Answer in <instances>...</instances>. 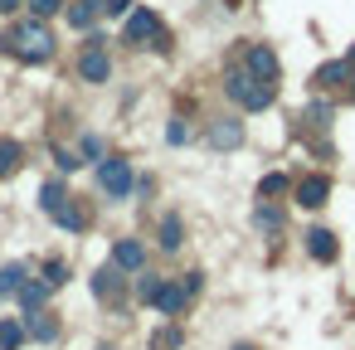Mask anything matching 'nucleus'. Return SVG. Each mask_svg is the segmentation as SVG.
I'll list each match as a JSON object with an SVG mask.
<instances>
[{
  "mask_svg": "<svg viewBox=\"0 0 355 350\" xmlns=\"http://www.w3.org/2000/svg\"><path fill=\"white\" fill-rule=\"evenodd\" d=\"M0 54H15L20 64H49L54 59V35L44 20H25L10 35H0Z\"/></svg>",
  "mask_w": 355,
  "mask_h": 350,
  "instance_id": "nucleus-1",
  "label": "nucleus"
},
{
  "mask_svg": "<svg viewBox=\"0 0 355 350\" xmlns=\"http://www.w3.org/2000/svg\"><path fill=\"white\" fill-rule=\"evenodd\" d=\"M224 93H229V103H239L243 112H268V107H272V98H277V83L253 78L248 69H229Z\"/></svg>",
  "mask_w": 355,
  "mask_h": 350,
  "instance_id": "nucleus-2",
  "label": "nucleus"
},
{
  "mask_svg": "<svg viewBox=\"0 0 355 350\" xmlns=\"http://www.w3.org/2000/svg\"><path fill=\"white\" fill-rule=\"evenodd\" d=\"M98 185H103V195H107V200H127V195H132V185H137L132 161H122V156H103V161H98Z\"/></svg>",
  "mask_w": 355,
  "mask_h": 350,
  "instance_id": "nucleus-3",
  "label": "nucleus"
},
{
  "mask_svg": "<svg viewBox=\"0 0 355 350\" xmlns=\"http://www.w3.org/2000/svg\"><path fill=\"white\" fill-rule=\"evenodd\" d=\"M78 78L83 83H107L112 78V59H107V40L103 35H88V44L78 54Z\"/></svg>",
  "mask_w": 355,
  "mask_h": 350,
  "instance_id": "nucleus-4",
  "label": "nucleus"
},
{
  "mask_svg": "<svg viewBox=\"0 0 355 350\" xmlns=\"http://www.w3.org/2000/svg\"><path fill=\"white\" fill-rule=\"evenodd\" d=\"M122 40H127L132 49H151V44L161 40V20H156V10L137 6V10L127 15V30H122Z\"/></svg>",
  "mask_w": 355,
  "mask_h": 350,
  "instance_id": "nucleus-5",
  "label": "nucleus"
},
{
  "mask_svg": "<svg viewBox=\"0 0 355 350\" xmlns=\"http://www.w3.org/2000/svg\"><path fill=\"white\" fill-rule=\"evenodd\" d=\"M205 146H209V151H234V146H243V122L214 117V122L205 127Z\"/></svg>",
  "mask_w": 355,
  "mask_h": 350,
  "instance_id": "nucleus-6",
  "label": "nucleus"
},
{
  "mask_svg": "<svg viewBox=\"0 0 355 350\" xmlns=\"http://www.w3.org/2000/svg\"><path fill=\"white\" fill-rule=\"evenodd\" d=\"M243 69L253 78H268V83H277V73H282V64H277V54L268 44H243Z\"/></svg>",
  "mask_w": 355,
  "mask_h": 350,
  "instance_id": "nucleus-7",
  "label": "nucleus"
},
{
  "mask_svg": "<svg viewBox=\"0 0 355 350\" xmlns=\"http://www.w3.org/2000/svg\"><path fill=\"white\" fill-rule=\"evenodd\" d=\"M326 195H331V180H326V175H302L297 190H292V200H297L302 209H321Z\"/></svg>",
  "mask_w": 355,
  "mask_h": 350,
  "instance_id": "nucleus-8",
  "label": "nucleus"
},
{
  "mask_svg": "<svg viewBox=\"0 0 355 350\" xmlns=\"http://www.w3.org/2000/svg\"><path fill=\"white\" fill-rule=\"evenodd\" d=\"M112 268H122V272H141V268H146V243H141V238H117V248H112Z\"/></svg>",
  "mask_w": 355,
  "mask_h": 350,
  "instance_id": "nucleus-9",
  "label": "nucleus"
},
{
  "mask_svg": "<svg viewBox=\"0 0 355 350\" xmlns=\"http://www.w3.org/2000/svg\"><path fill=\"white\" fill-rule=\"evenodd\" d=\"M93 297L107 301V306L122 301V268H98V272H93Z\"/></svg>",
  "mask_w": 355,
  "mask_h": 350,
  "instance_id": "nucleus-10",
  "label": "nucleus"
},
{
  "mask_svg": "<svg viewBox=\"0 0 355 350\" xmlns=\"http://www.w3.org/2000/svg\"><path fill=\"white\" fill-rule=\"evenodd\" d=\"M185 301H190V292H185V282H161V292H156V311L161 316H180L185 311Z\"/></svg>",
  "mask_w": 355,
  "mask_h": 350,
  "instance_id": "nucleus-11",
  "label": "nucleus"
},
{
  "mask_svg": "<svg viewBox=\"0 0 355 350\" xmlns=\"http://www.w3.org/2000/svg\"><path fill=\"white\" fill-rule=\"evenodd\" d=\"M345 78H350V64H345V59H331V64H321V69H316L311 88H316V93H331V88H340Z\"/></svg>",
  "mask_w": 355,
  "mask_h": 350,
  "instance_id": "nucleus-12",
  "label": "nucleus"
},
{
  "mask_svg": "<svg viewBox=\"0 0 355 350\" xmlns=\"http://www.w3.org/2000/svg\"><path fill=\"white\" fill-rule=\"evenodd\" d=\"M306 253L316 263H336V234L331 229H306Z\"/></svg>",
  "mask_w": 355,
  "mask_h": 350,
  "instance_id": "nucleus-13",
  "label": "nucleus"
},
{
  "mask_svg": "<svg viewBox=\"0 0 355 350\" xmlns=\"http://www.w3.org/2000/svg\"><path fill=\"white\" fill-rule=\"evenodd\" d=\"M25 331H30L35 340H44V345L59 340V321H54L49 311H25Z\"/></svg>",
  "mask_w": 355,
  "mask_h": 350,
  "instance_id": "nucleus-14",
  "label": "nucleus"
},
{
  "mask_svg": "<svg viewBox=\"0 0 355 350\" xmlns=\"http://www.w3.org/2000/svg\"><path fill=\"white\" fill-rule=\"evenodd\" d=\"M25 282H30V268H25V263H6V268H0V301H6V297H20Z\"/></svg>",
  "mask_w": 355,
  "mask_h": 350,
  "instance_id": "nucleus-15",
  "label": "nucleus"
},
{
  "mask_svg": "<svg viewBox=\"0 0 355 350\" xmlns=\"http://www.w3.org/2000/svg\"><path fill=\"white\" fill-rule=\"evenodd\" d=\"M64 204H69V190H64V180H44V185H40V209L54 219Z\"/></svg>",
  "mask_w": 355,
  "mask_h": 350,
  "instance_id": "nucleus-16",
  "label": "nucleus"
},
{
  "mask_svg": "<svg viewBox=\"0 0 355 350\" xmlns=\"http://www.w3.org/2000/svg\"><path fill=\"white\" fill-rule=\"evenodd\" d=\"M54 224H59V229H69V234H83V229H88V209H83V204H73V195H69V204L54 214Z\"/></svg>",
  "mask_w": 355,
  "mask_h": 350,
  "instance_id": "nucleus-17",
  "label": "nucleus"
},
{
  "mask_svg": "<svg viewBox=\"0 0 355 350\" xmlns=\"http://www.w3.org/2000/svg\"><path fill=\"white\" fill-rule=\"evenodd\" d=\"M253 229L258 234H282V209L277 204H258L253 209Z\"/></svg>",
  "mask_w": 355,
  "mask_h": 350,
  "instance_id": "nucleus-18",
  "label": "nucleus"
},
{
  "mask_svg": "<svg viewBox=\"0 0 355 350\" xmlns=\"http://www.w3.org/2000/svg\"><path fill=\"white\" fill-rule=\"evenodd\" d=\"M180 243H185V224H180V214H166V219H161V248L175 253Z\"/></svg>",
  "mask_w": 355,
  "mask_h": 350,
  "instance_id": "nucleus-19",
  "label": "nucleus"
},
{
  "mask_svg": "<svg viewBox=\"0 0 355 350\" xmlns=\"http://www.w3.org/2000/svg\"><path fill=\"white\" fill-rule=\"evenodd\" d=\"M49 292H54L49 282H25V287H20V306H25V311H44Z\"/></svg>",
  "mask_w": 355,
  "mask_h": 350,
  "instance_id": "nucleus-20",
  "label": "nucleus"
},
{
  "mask_svg": "<svg viewBox=\"0 0 355 350\" xmlns=\"http://www.w3.org/2000/svg\"><path fill=\"white\" fill-rule=\"evenodd\" d=\"M20 161H25V146H20V141H0V180L15 175V170H20Z\"/></svg>",
  "mask_w": 355,
  "mask_h": 350,
  "instance_id": "nucleus-21",
  "label": "nucleus"
},
{
  "mask_svg": "<svg viewBox=\"0 0 355 350\" xmlns=\"http://www.w3.org/2000/svg\"><path fill=\"white\" fill-rule=\"evenodd\" d=\"M287 185H292V180H287L282 170H268V175L258 180V200H277V195H287Z\"/></svg>",
  "mask_w": 355,
  "mask_h": 350,
  "instance_id": "nucleus-22",
  "label": "nucleus"
},
{
  "mask_svg": "<svg viewBox=\"0 0 355 350\" xmlns=\"http://www.w3.org/2000/svg\"><path fill=\"white\" fill-rule=\"evenodd\" d=\"M25 335H30V331H25L20 321H0V350H20Z\"/></svg>",
  "mask_w": 355,
  "mask_h": 350,
  "instance_id": "nucleus-23",
  "label": "nucleus"
},
{
  "mask_svg": "<svg viewBox=\"0 0 355 350\" xmlns=\"http://www.w3.org/2000/svg\"><path fill=\"white\" fill-rule=\"evenodd\" d=\"M93 20H98V10L88 6V0H73V6H69V25L73 30H93Z\"/></svg>",
  "mask_w": 355,
  "mask_h": 350,
  "instance_id": "nucleus-24",
  "label": "nucleus"
},
{
  "mask_svg": "<svg viewBox=\"0 0 355 350\" xmlns=\"http://www.w3.org/2000/svg\"><path fill=\"white\" fill-rule=\"evenodd\" d=\"M185 345V335L175 331V326H161L156 335H151V350H180Z\"/></svg>",
  "mask_w": 355,
  "mask_h": 350,
  "instance_id": "nucleus-25",
  "label": "nucleus"
},
{
  "mask_svg": "<svg viewBox=\"0 0 355 350\" xmlns=\"http://www.w3.org/2000/svg\"><path fill=\"white\" fill-rule=\"evenodd\" d=\"M78 156H83V161H103V156H107V146H103V137H93V132H88V137L78 141Z\"/></svg>",
  "mask_w": 355,
  "mask_h": 350,
  "instance_id": "nucleus-26",
  "label": "nucleus"
},
{
  "mask_svg": "<svg viewBox=\"0 0 355 350\" xmlns=\"http://www.w3.org/2000/svg\"><path fill=\"white\" fill-rule=\"evenodd\" d=\"M44 282H49V287H64V282H69V263H64V258H49V263H44Z\"/></svg>",
  "mask_w": 355,
  "mask_h": 350,
  "instance_id": "nucleus-27",
  "label": "nucleus"
},
{
  "mask_svg": "<svg viewBox=\"0 0 355 350\" xmlns=\"http://www.w3.org/2000/svg\"><path fill=\"white\" fill-rule=\"evenodd\" d=\"M25 6H30V15H35V20H49V15H59V10H64V0H25Z\"/></svg>",
  "mask_w": 355,
  "mask_h": 350,
  "instance_id": "nucleus-28",
  "label": "nucleus"
},
{
  "mask_svg": "<svg viewBox=\"0 0 355 350\" xmlns=\"http://www.w3.org/2000/svg\"><path fill=\"white\" fill-rule=\"evenodd\" d=\"M306 122H311V127H326V122H331V103H321V98L306 103Z\"/></svg>",
  "mask_w": 355,
  "mask_h": 350,
  "instance_id": "nucleus-29",
  "label": "nucleus"
},
{
  "mask_svg": "<svg viewBox=\"0 0 355 350\" xmlns=\"http://www.w3.org/2000/svg\"><path fill=\"white\" fill-rule=\"evenodd\" d=\"M166 141H171V146H185V141H190V127H185V117H171V127H166Z\"/></svg>",
  "mask_w": 355,
  "mask_h": 350,
  "instance_id": "nucleus-30",
  "label": "nucleus"
},
{
  "mask_svg": "<svg viewBox=\"0 0 355 350\" xmlns=\"http://www.w3.org/2000/svg\"><path fill=\"white\" fill-rule=\"evenodd\" d=\"M156 292H161V277H141L137 282V301H156Z\"/></svg>",
  "mask_w": 355,
  "mask_h": 350,
  "instance_id": "nucleus-31",
  "label": "nucleus"
},
{
  "mask_svg": "<svg viewBox=\"0 0 355 350\" xmlns=\"http://www.w3.org/2000/svg\"><path fill=\"white\" fill-rule=\"evenodd\" d=\"M180 282H185V292H190V297H200V292H205V272H180Z\"/></svg>",
  "mask_w": 355,
  "mask_h": 350,
  "instance_id": "nucleus-32",
  "label": "nucleus"
},
{
  "mask_svg": "<svg viewBox=\"0 0 355 350\" xmlns=\"http://www.w3.org/2000/svg\"><path fill=\"white\" fill-rule=\"evenodd\" d=\"M54 166H59V170H78V166H83V161H78V156H73V151H54Z\"/></svg>",
  "mask_w": 355,
  "mask_h": 350,
  "instance_id": "nucleus-33",
  "label": "nucleus"
},
{
  "mask_svg": "<svg viewBox=\"0 0 355 350\" xmlns=\"http://www.w3.org/2000/svg\"><path fill=\"white\" fill-rule=\"evenodd\" d=\"M137 6H132V0H107V15H132Z\"/></svg>",
  "mask_w": 355,
  "mask_h": 350,
  "instance_id": "nucleus-34",
  "label": "nucleus"
},
{
  "mask_svg": "<svg viewBox=\"0 0 355 350\" xmlns=\"http://www.w3.org/2000/svg\"><path fill=\"white\" fill-rule=\"evenodd\" d=\"M20 6H25V0H0V15H15Z\"/></svg>",
  "mask_w": 355,
  "mask_h": 350,
  "instance_id": "nucleus-35",
  "label": "nucleus"
},
{
  "mask_svg": "<svg viewBox=\"0 0 355 350\" xmlns=\"http://www.w3.org/2000/svg\"><path fill=\"white\" fill-rule=\"evenodd\" d=\"M88 6H93L98 15H107V0H88Z\"/></svg>",
  "mask_w": 355,
  "mask_h": 350,
  "instance_id": "nucleus-36",
  "label": "nucleus"
},
{
  "mask_svg": "<svg viewBox=\"0 0 355 350\" xmlns=\"http://www.w3.org/2000/svg\"><path fill=\"white\" fill-rule=\"evenodd\" d=\"M345 64H350V73H355V49H350V54H345Z\"/></svg>",
  "mask_w": 355,
  "mask_h": 350,
  "instance_id": "nucleus-37",
  "label": "nucleus"
},
{
  "mask_svg": "<svg viewBox=\"0 0 355 350\" xmlns=\"http://www.w3.org/2000/svg\"><path fill=\"white\" fill-rule=\"evenodd\" d=\"M234 350H253V345H234Z\"/></svg>",
  "mask_w": 355,
  "mask_h": 350,
  "instance_id": "nucleus-38",
  "label": "nucleus"
}]
</instances>
